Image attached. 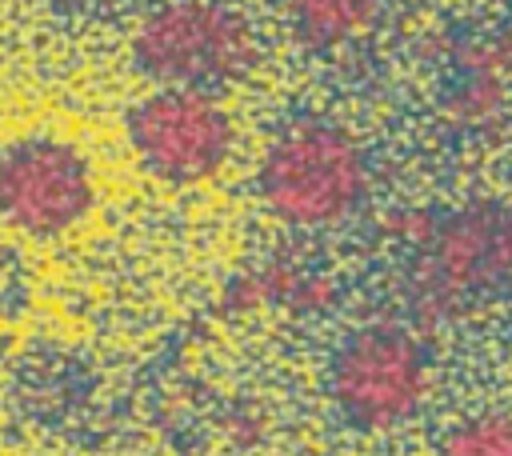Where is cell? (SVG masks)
I'll use <instances>...</instances> for the list:
<instances>
[{"instance_id":"cell-8","label":"cell","mask_w":512,"mask_h":456,"mask_svg":"<svg viewBox=\"0 0 512 456\" xmlns=\"http://www.w3.org/2000/svg\"><path fill=\"white\" fill-rule=\"evenodd\" d=\"M436 456H512V412L484 408L452 420L436 440Z\"/></svg>"},{"instance_id":"cell-5","label":"cell","mask_w":512,"mask_h":456,"mask_svg":"<svg viewBox=\"0 0 512 456\" xmlns=\"http://www.w3.org/2000/svg\"><path fill=\"white\" fill-rule=\"evenodd\" d=\"M132 160L168 188L216 180L236 152V120L212 92L152 88L124 112Z\"/></svg>"},{"instance_id":"cell-2","label":"cell","mask_w":512,"mask_h":456,"mask_svg":"<svg viewBox=\"0 0 512 456\" xmlns=\"http://www.w3.org/2000/svg\"><path fill=\"white\" fill-rule=\"evenodd\" d=\"M256 196L288 228H336L352 220L368 196V156L348 128L300 116L264 144Z\"/></svg>"},{"instance_id":"cell-4","label":"cell","mask_w":512,"mask_h":456,"mask_svg":"<svg viewBox=\"0 0 512 456\" xmlns=\"http://www.w3.org/2000/svg\"><path fill=\"white\" fill-rule=\"evenodd\" d=\"M432 392L424 340L404 324H364L328 360V400L356 432L404 428Z\"/></svg>"},{"instance_id":"cell-1","label":"cell","mask_w":512,"mask_h":456,"mask_svg":"<svg viewBox=\"0 0 512 456\" xmlns=\"http://www.w3.org/2000/svg\"><path fill=\"white\" fill-rule=\"evenodd\" d=\"M408 304L424 320H460L512 296V208L472 200L424 224L408 260Z\"/></svg>"},{"instance_id":"cell-6","label":"cell","mask_w":512,"mask_h":456,"mask_svg":"<svg viewBox=\"0 0 512 456\" xmlns=\"http://www.w3.org/2000/svg\"><path fill=\"white\" fill-rule=\"evenodd\" d=\"M100 184L88 152L56 132L0 144V224L28 240H60L96 208Z\"/></svg>"},{"instance_id":"cell-7","label":"cell","mask_w":512,"mask_h":456,"mask_svg":"<svg viewBox=\"0 0 512 456\" xmlns=\"http://www.w3.org/2000/svg\"><path fill=\"white\" fill-rule=\"evenodd\" d=\"M284 12L308 48H344L376 28L384 0H284Z\"/></svg>"},{"instance_id":"cell-3","label":"cell","mask_w":512,"mask_h":456,"mask_svg":"<svg viewBox=\"0 0 512 456\" xmlns=\"http://www.w3.org/2000/svg\"><path fill=\"white\" fill-rule=\"evenodd\" d=\"M128 56L152 88L220 96L256 68L260 40L224 0H160L136 24Z\"/></svg>"}]
</instances>
